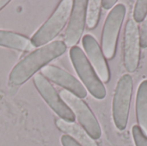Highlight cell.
<instances>
[{
	"label": "cell",
	"mask_w": 147,
	"mask_h": 146,
	"mask_svg": "<svg viewBox=\"0 0 147 146\" xmlns=\"http://www.w3.org/2000/svg\"><path fill=\"white\" fill-rule=\"evenodd\" d=\"M66 49L67 46L62 40H54L38 47L14 66L9 73V83L14 86H20L25 83L38 71L48 65L53 59L63 55Z\"/></svg>",
	"instance_id": "6da1fadb"
},
{
	"label": "cell",
	"mask_w": 147,
	"mask_h": 146,
	"mask_svg": "<svg viewBox=\"0 0 147 146\" xmlns=\"http://www.w3.org/2000/svg\"><path fill=\"white\" fill-rule=\"evenodd\" d=\"M71 0L60 1L50 17L34 33L30 40L34 47H40L51 43L67 24L72 9Z\"/></svg>",
	"instance_id": "7a4b0ae2"
},
{
	"label": "cell",
	"mask_w": 147,
	"mask_h": 146,
	"mask_svg": "<svg viewBox=\"0 0 147 146\" xmlns=\"http://www.w3.org/2000/svg\"><path fill=\"white\" fill-rule=\"evenodd\" d=\"M69 54L72 65L86 90L96 99H104L107 95L104 83L98 77L84 52L79 46H75L71 47Z\"/></svg>",
	"instance_id": "3957f363"
},
{
	"label": "cell",
	"mask_w": 147,
	"mask_h": 146,
	"mask_svg": "<svg viewBox=\"0 0 147 146\" xmlns=\"http://www.w3.org/2000/svg\"><path fill=\"white\" fill-rule=\"evenodd\" d=\"M134 81L130 74H124L117 82L112 102V115L116 128L126 129L130 113Z\"/></svg>",
	"instance_id": "277c9868"
},
{
	"label": "cell",
	"mask_w": 147,
	"mask_h": 146,
	"mask_svg": "<svg viewBox=\"0 0 147 146\" xmlns=\"http://www.w3.org/2000/svg\"><path fill=\"white\" fill-rule=\"evenodd\" d=\"M127 13L123 3L116 4L109 13L102 28L101 48L106 59H112L115 53L119 34Z\"/></svg>",
	"instance_id": "5b68a950"
},
{
	"label": "cell",
	"mask_w": 147,
	"mask_h": 146,
	"mask_svg": "<svg viewBox=\"0 0 147 146\" xmlns=\"http://www.w3.org/2000/svg\"><path fill=\"white\" fill-rule=\"evenodd\" d=\"M59 94L90 137L94 140L99 139L102 136L101 126L89 106L82 99L65 89H61Z\"/></svg>",
	"instance_id": "8992f818"
},
{
	"label": "cell",
	"mask_w": 147,
	"mask_h": 146,
	"mask_svg": "<svg viewBox=\"0 0 147 146\" xmlns=\"http://www.w3.org/2000/svg\"><path fill=\"white\" fill-rule=\"evenodd\" d=\"M33 81L40 96L51 108V109L59 117V119L69 122L75 121L76 118L74 114L62 100L59 94L57 92L50 81H48L41 73L35 74Z\"/></svg>",
	"instance_id": "52a82bcc"
},
{
	"label": "cell",
	"mask_w": 147,
	"mask_h": 146,
	"mask_svg": "<svg viewBox=\"0 0 147 146\" xmlns=\"http://www.w3.org/2000/svg\"><path fill=\"white\" fill-rule=\"evenodd\" d=\"M140 31L134 19H129L125 26L123 42V65L125 69L132 73L140 65Z\"/></svg>",
	"instance_id": "ba28073f"
},
{
	"label": "cell",
	"mask_w": 147,
	"mask_h": 146,
	"mask_svg": "<svg viewBox=\"0 0 147 146\" xmlns=\"http://www.w3.org/2000/svg\"><path fill=\"white\" fill-rule=\"evenodd\" d=\"M87 0H74L72 9L64 34V43L66 46H75L82 39L86 25Z\"/></svg>",
	"instance_id": "9c48e42d"
},
{
	"label": "cell",
	"mask_w": 147,
	"mask_h": 146,
	"mask_svg": "<svg viewBox=\"0 0 147 146\" xmlns=\"http://www.w3.org/2000/svg\"><path fill=\"white\" fill-rule=\"evenodd\" d=\"M82 45L89 62L100 80L103 83H109L110 80L109 67L97 40L91 34H85L82 38Z\"/></svg>",
	"instance_id": "30bf717a"
},
{
	"label": "cell",
	"mask_w": 147,
	"mask_h": 146,
	"mask_svg": "<svg viewBox=\"0 0 147 146\" xmlns=\"http://www.w3.org/2000/svg\"><path fill=\"white\" fill-rule=\"evenodd\" d=\"M40 73L48 81L59 85L78 98L84 99L87 96V90L82 83L63 69L53 65H48L41 69Z\"/></svg>",
	"instance_id": "8fae6325"
},
{
	"label": "cell",
	"mask_w": 147,
	"mask_h": 146,
	"mask_svg": "<svg viewBox=\"0 0 147 146\" xmlns=\"http://www.w3.org/2000/svg\"><path fill=\"white\" fill-rule=\"evenodd\" d=\"M56 126L59 131L70 136L82 146H98L96 140L91 139L85 130L75 122H69L62 119L55 120Z\"/></svg>",
	"instance_id": "7c38bea8"
},
{
	"label": "cell",
	"mask_w": 147,
	"mask_h": 146,
	"mask_svg": "<svg viewBox=\"0 0 147 146\" xmlns=\"http://www.w3.org/2000/svg\"><path fill=\"white\" fill-rule=\"evenodd\" d=\"M0 46L22 52L31 51L34 47L30 39L27 36L3 29H0Z\"/></svg>",
	"instance_id": "4fadbf2b"
},
{
	"label": "cell",
	"mask_w": 147,
	"mask_h": 146,
	"mask_svg": "<svg viewBox=\"0 0 147 146\" xmlns=\"http://www.w3.org/2000/svg\"><path fill=\"white\" fill-rule=\"evenodd\" d=\"M136 118L138 126L147 137V79L138 87L136 95Z\"/></svg>",
	"instance_id": "5bb4252c"
},
{
	"label": "cell",
	"mask_w": 147,
	"mask_h": 146,
	"mask_svg": "<svg viewBox=\"0 0 147 146\" xmlns=\"http://www.w3.org/2000/svg\"><path fill=\"white\" fill-rule=\"evenodd\" d=\"M101 1L100 0H90L88 1L86 9V26L89 29H94L101 16Z\"/></svg>",
	"instance_id": "9a60e30c"
},
{
	"label": "cell",
	"mask_w": 147,
	"mask_h": 146,
	"mask_svg": "<svg viewBox=\"0 0 147 146\" xmlns=\"http://www.w3.org/2000/svg\"><path fill=\"white\" fill-rule=\"evenodd\" d=\"M147 15V0H138L135 3L134 10V21L142 22Z\"/></svg>",
	"instance_id": "2e32d148"
},
{
	"label": "cell",
	"mask_w": 147,
	"mask_h": 146,
	"mask_svg": "<svg viewBox=\"0 0 147 146\" xmlns=\"http://www.w3.org/2000/svg\"><path fill=\"white\" fill-rule=\"evenodd\" d=\"M132 134L135 146H147V137L139 126H133Z\"/></svg>",
	"instance_id": "e0dca14e"
},
{
	"label": "cell",
	"mask_w": 147,
	"mask_h": 146,
	"mask_svg": "<svg viewBox=\"0 0 147 146\" xmlns=\"http://www.w3.org/2000/svg\"><path fill=\"white\" fill-rule=\"evenodd\" d=\"M140 31V40L141 47L146 48L147 47V15L141 22Z\"/></svg>",
	"instance_id": "ac0fdd59"
},
{
	"label": "cell",
	"mask_w": 147,
	"mask_h": 146,
	"mask_svg": "<svg viewBox=\"0 0 147 146\" xmlns=\"http://www.w3.org/2000/svg\"><path fill=\"white\" fill-rule=\"evenodd\" d=\"M60 142L62 146H82L68 135H63L60 138Z\"/></svg>",
	"instance_id": "d6986e66"
},
{
	"label": "cell",
	"mask_w": 147,
	"mask_h": 146,
	"mask_svg": "<svg viewBox=\"0 0 147 146\" xmlns=\"http://www.w3.org/2000/svg\"><path fill=\"white\" fill-rule=\"evenodd\" d=\"M117 0H102L101 1V5L105 9H112L116 5Z\"/></svg>",
	"instance_id": "ffe728a7"
},
{
	"label": "cell",
	"mask_w": 147,
	"mask_h": 146,
	"mask_svg": "<svg viewBox=\"0 0 147 146\" xmlns=\"http://www.w3.org/2000/svg\"><path fill=\"white\" fill-rule=\"evenodd\" d=\"M10 1L9 0H0V10L3 9Z\"/></svg>",
	"instance_id": "44dd1931"
}]
</instances>
